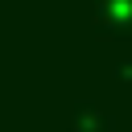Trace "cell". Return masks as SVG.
Here are the masks:
<instances>
[{"instance_id": "6da1fadb", "label": "cell", "mask_w": 132, "mask_h": 132, "mask_svg": "<svg viewBox=\"0 0 132 132\" xmlns=\"http://www.w3.org/2000/svg\"><path fill=\"white\" fill-rule=\"evenodd\" d=\"M99 128H107V120H103L99 111L82 107V111H78V120H74V132H99Z\"/></svg>"}]
</instances>
